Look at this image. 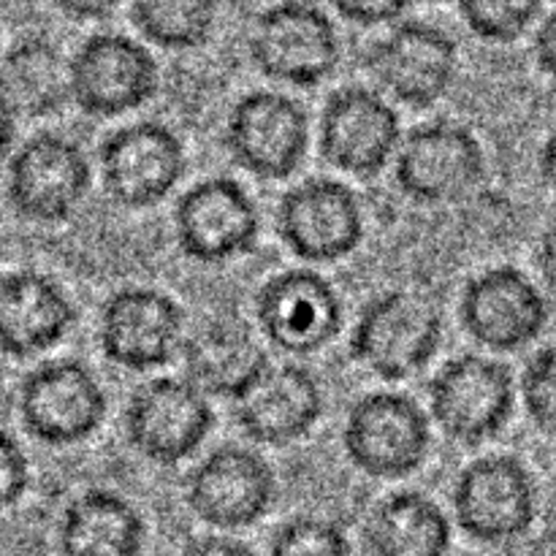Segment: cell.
<instances>
[{"mask_svg": "<svg viewBox=\"0 0 556 556\" xmlns=\"http://www.w3.org/2000/svg\"><path fill=\"white\" fill-rule=\"evenodd\" d=\"M432 427L424 407L400 391H372L353 402L342 427V448L356 470L400 481L427 462Z\"/></svg>", "mask_w": 556, "mask_h": 556, "instance_id": "obj_1", "label": "cell"}, {"mask_svg": "<svg viewBox=\"0 0 556 556\" xmlns=\"http://www.w3.org/2000/svg\"><path fill=\"white\" fill-rule=\"evenodd\" d=\"M250 60L269 79L293 87H315L340 65V33L334 20L315 3L266 5L253 22Z\"/></svg>", "mask_w": 556, "mask_h": 556, "instance_id": "obj_2", "label": "cell"}, {"mask_svg": "<svg viewBox=\"0 0 556 556\" xmlns=\"http://www.w3.org/2000/svg\"><path fill=\"white\" fill-rule=\"evenodd\" d=\"M443 340V318L429 299L413 291L375 296L358 315L351 353L383 380H405L421 372Z\"/></svg>", "mask_w": 556, "mask_h": 556, "instance_id": "obj_3", "label": "cell"}, {"mask_svg": "<svg viewBox=\"0 0 556 556\" xmlns=\"http://www.w3.org/2000/svg\"><path fill=\"white\" fill-rule=\"evenodd\" d=\"M486 155L467 125L432 119L402 136L394 182L416 204H456L481 185Z\"/></svg>", "mask_w": 556, "mask_h": 556, "instance_id": "obj_4", "label": "cell"}, {"mask_svg": "<svg viewBox=\"0 0 556 556\" xmlns=\"http://www.w3.org/2000/svg\"><path fill=\"white\" fill-rule=\"evenodd\" d=\"M516 383L508 364L465 353L445 362L429 380V413L451 440L481 445L508 427Z\"/></svg>", "mask_w": 556, "mask_h": 556, "instance_id": "obj_5", "label": "cell"}, {"mask_svg": "<svg viewBox=\"0 0 556 556\" xmlns=\"http://www.w3.org/2000/svg\"><path fill=\"white\" fill-rule=\"evenodd\" d=\"M462 532L478 543H514L538 519V486L525 462L508 454L472 459L451 494Z\"/></svg>", "mask_w": 556, "mask_h": 556, "instance_id": "obj_6", "label": "cell"}, {"mask_svg": "<svg viewBox=\"0 0 556 556\" xmlns=\"http://www.w3.org/2000/svg\"><path fill=\"white\" fill-rule=\"evenodd\" d=\"M90 179V163L81 147L52 130H41L11 152L5 195L20 217L54 226L79 210Z\"/></svg>", "mask_w": 556, "mask_h": 556, "instance_id": "obj_7", "label": "cell"}, {"mask_svg": "<svg viewBox=\"0 0 556 556\" xmlns=\"http://www.w3.org/2000/svg\"><path fill=\"white\" fill-rule=\"evenodd\" d=\"M106 391L74 358L38 364L20 383L22 427L43 445H76L106 418Z\"/></svg>", "mask_w": 556, "mask_h": 556, "instance_id": "obj_8", "label": "cell"}, {"mask_svg": "<svg viewBox=\"0 0 556 556\" xmlns=\"http://www.w3.org/2000/svg\"><path fill=\"white\" fill-rule=\"evenodd\" d=\"M103 190L125 210L161 204L182 179L188 155L168 125L144 119L112 130L98 147Z\"/></svg>", "mask_w": 556, "mask_h": 556, "instance_id": "obj_9", "label": "cell"}, {"mask_svg": "<svg viewBox=\"0 0 556 556\" xmlns=\"http://www.w3.org/2000/svg\"><path fill=\"white\" fill-rule=\"evenodd\" d=\"M157 90L150 49L123 33H96L68 60L71 101L90 117H119Z\"/></svg>", "mask_w": 556, "mask_h": 556, "instance_id": "obj_10", "label": "cell"}, {"mask_svg": "<svg viewBox=\"0 0 556 556\" xmlns=\"http://www.w3.org/2000/svg\"><path fill=\"white\" fill-rule=\"evenodd\" d=\"M226 147L244 172L261 179H288L309 150V117L286 92L253 90L228 112Z\"/></svg>", "mask_w": 556, "mask_h": 556, "instance_id": "obj_11", "label": "cell"}, {"mask_svg": "<svg viewBox=\"0 0 556 556\" xmlns=\"http://www.w3.org/2000/svg\"><path fill=\"white\" fill-rule=\"evenodd\" d=\"M215 427L210 400L182 378H155L139 386L125 407V434L136 454L161 467L193 456Z\"/></svg>", "mask_w": 556, "mask_h": 556, "instance_id": "obj_12", "label": "cell"}, {"mask_svg": "<svg viewBox=\"0 0 556 556\" xmlns=\"http://www.w3.org/2000/svg\"><path fill=\"white\" fill-rule=\"evenodd\" d=\"M277 233L296 258L334 264L362 244V201L340 179H304L282 195L277 206Z\"/></svg>", "mask_w": 556, "mask_h": 556, "instance_id": "obj_13", "label": "cell"}, {"mask_svg": "<svg viewBox=\"0 0 556 556\" xmlns=\"http://www.w3.org/2000/svg\"><path fill=\"white\" fill-rule=\"evenodd\" d=\"M459 318L478 345L514 353L543 334L548 324V299L519 266H492L465 286Z\"/></svg>", "mask_w": 556, "mask_h": 556, "instance_id": "obj_14", "label": "cell"}, {"mask_svg": "<svg viewBox=\"0 0 556 556\" xmlns=\"http://www.w3.org/2000/svg\"><path fill=\"white\" fill-rule=\"evenodd\" d=\"M255 320L277 351L309 356L337 340L345 309L337 288L324 275L286 269L261 286Z\"/></svg>", "mask_w": 556, "mask_h": 556, "instance_id": "obj_15", "label": "cell"}, {"mask_svg": "<svg viewBox=\"0 0 556 556\" xmlns=\"http://www.w3.org/2000/svg\"><path fill=\"white\" fill-rule=\"evenodd\" d=\"M367 63L378 85L407 106H432L448 96L459 49L448 30L421 20H400L372 43Z\"/></svg>", "mask_w": 556, "mask_h": 556, "instance_id": "obj_16", "label": "cell"}, {"mask_svg": "<svg viewBox=\"0 0 556 556\" xmlns=\"http://www.w3.org/2000/svg\"><path fill=\"white\" fill-rule=\"evenodd\" d=\"M277 497L275 470L255 451L220 445L190 470L185 503L204 525L244 530L269 514Z\"/></svg>", "mask_w": 556, "mask_h": 556, "instance_id": "obj_17", "label": "cell"}, {"mask_svg": "<svg viewBox=\"0 0 556 556\" xmlns=\"http://www.w3.org/2000/svg\"><path fill=\"white\" fill-rule=\"evenodd\" d=\"M402 141L396 109L369 87L348 85L331 92L318 125V147L326 163L353 177L383 172Z\"/></svg>", "mask_w": 556, "mask_h": 556, "instance_id": "obj_18", "label": "cell"}, {"mask_svg": "<svg viewBox=\"0 0 556 556\" xmlns=\"http://www.w3.org/2000/svg\"><path fill=\"white\" fill-rule=\"evenodd\" d=\"M182 337V307L157 288H123L103 302L98 315L103 356L130 372H147L172 362Z\"/></svg>", "mask_w": 556, "mask_h": 556, "instance_id": "obj_19", "label": "cell"}, {"mask_svg": "<svg viewBox=\"0 0 556 556\" xmlns=\"http://www.w3.org/2000/svg\"><path fill=\"white\" fill-rule=\"evenodd\" d=\"M174 231L188 258L199 264H226L250 253L258 242V206L237 179H201L177 199Z\"/></svg>", "mask_w": 556, "mask_h": 556, "instance_id": "obj_20", "label": "cell"}, {"mask_svg": "<svg viewBox=\"0 0 556 556\" xmlns=\"http://www.w3.org/2000/svg\"><path fill=\"white\" fill-rule=\"evenodd\" d=\"M231 405L239 429L250 440L280 448L313 432L324 416V391L302 364L269 362Z\"/></svg>", "mask_w": 556, "mask_h": 556, "instance_id": "obj_21", "label": "cell"}, {"mask_svg": "<svg viewBox=\"0 0 556 556\" xmlns=\"http://www.w3.org/2000/svg\"><path fill=\"white\" fill-rule=\"evenodd\" d=\"M179 351H182L185 383L193 386L206 400L210 396L233 400L269 364V356L258 345L250 324L237 315L206 318L188 337H182Z\"/></svg>", "mask_w": 556, "mask_h": 556, "instance_id": "obj_22", "label": "cell"}, {"mask_svg": "<svg viewBox=\"0 0 556 556\" xmlns=\"http://www.w3.org/2000/svg\"><path fill=\"white\" fill-rule=\"evenodd\" d=\"M76 320V307L60 282L33 269L0 275V351L30 358L58 345Z\"/></svg>", "mask_w": 556, "mask_h": 556, "instance_id": "obj_23", "label": "cell"}, {"mask_svg": "<svg viewBox=\"0 0 556 556\" xmlns=\"http://www.w3.org/2000/svg\"><path fill=\"white\" fill-rule=\"evenodd\" d=\"M58 543L63 556H141L147 525L123 494L90 489L65 505Z\"/></svg>", "mask_w": 556, "mask_h": 556, "instance_id": "obj_24", "label": "cell"}, {"mask_svg": "<svg viewBox=\"0 0 556 556\" xmlns=\"http://www.w3.org/2000/svg\"><path fill=\"white\" fill-rule=\"evenodd\" d=\"M68 92V60L43 36L16 41L0 60V101L14 117H49Z\"/></svg>", "mask_w": 556, "mask_h": 556, "instance_id": "obj_25", "label": "cell"}, {"mask_svg": "<svg viewBox=\"0 0 556 556\" xmlns=\"http://www.w3.org/2000/svg\"><path fill=\"white\" fill-rule=\"evenodd\" d=\"M372 556H448L451 521L421 492H396L378 503L367 521Z\"/></svg>", "mask_w": 556, "mask_h": 556, "instance_id": "obj_26", "label": "cell"}, {"mask_svg": "<svg viewBox=\"0 0 556 556\" xmlns=\"http://www.w3.org/2000/svg\"><path fill=\"white\" fill-rule=\"evenodd\" d=\"M144 41L161 49H199L215 30V5L206 0H139L128 9Z\"/></svg>", "mask_w": 556, "mask_h": 556, "instance_id": "obj_27", "label": "cell"}, {"mask_svg": "<svg viewBox=\"0 0 556 556\" xmlns=\"http://www.w3.org/2000/svg\"><path fill=\"white\" fill-rule=\"evenodd\" d=\"M543 5L538 0H465L459 16L472 36L492 43H514L525 36Z\"/></svg>", "mask_w": 556, "mask_h": 556, "instance_id": "obj_28", "label": "cell"}, {"mask_svg": "<svg viewBox=\"0 0 556 556\" xmlns=\"http://www.w3.org/2000/svg\"><path fill=\"white\" fill-rule=\"evenodd\" d=\"M269 556H351V546L334 521L296 516L275 532Z\"/></svg>", "mask_w": 556, "mask_h": 556, "instance_id": "obj_29", "label": "cell"}, {"mask_svg": "<svg viewBox=\"0 0 556 556\" xmlns=\"http://www.w3.org/2000/svg\"><path fill=\"white\" fill-rule=\"evenodd\" d=\"M556 362L554 348L543 345L527 358L525 372H521V396H525V407L530 413V421L541 429L546 438L554 434L556 421V405H554V389H556Z\"/></svg>", "mask_w": 556, "mask_h": 556, "instance_id": "obj_30", "label": "cell"}, {"mask_svg": "<svg viewBox=\"0 0 556 556\" xmlns=\"http://www.w3.org/2000/svg\"><path fill=\"white\" fill-rule=\"evenodd\" d=\"M30 486V462L25 448L11 432L0 429V510L25 497Z\"/></svg>", "mask_w": 556, "mask_h": 556, "instance_id": "obj_31", "label": "cell"}, {"mask_svg": "<svg viewBox=\"0 0 556 556\" xmlns=\"http://www.w3.org/2000/svg\"><path fill=\"white\" fill-rule=\"evenodd\" d=\"M334 11L353 25L375 27L396 25L400 20H405L410 5L405 0H337Z\"/></svg>", "mask_w": 556, "mask_h": 556, "instance_id": "obj_32", "label": "cell"}, {"mask_svg": "<svg viewBox=\"0 0 556 556\" xmlns=\"http://www.w3.org/2000/svg\"><path fill=\"white\" fill-rule=\"evenodd\" d=\"M532 58L535 65L546 76H554L556 71V9L548 11L541 20V25L535 27V36H532Z\"/></svg>", "mask_w": 556, "mask_h": 556, "instance_id": "obj_33", "label": "cell"}, {"mask_svg": "<svg viewBox=\"0 0 556 556\" xmlns=\"http://www.w3.org/2000/svg\"><path fill=\"white\" fill-rule=\"evenodd\" d=\"M179 556H255V552L244 546L242 541H233V538L204 535L190 541Z\"/></svg>", "mask_w": 556, "mask_h": 556, "instance_id": "obj_34", "label": "cell"}, {"mask_svg": "<svg viewBox=\"0 0 556 556\" xmlns=\"http://www.w3.org/2000/svg\"><path fill=\"white\" fill-rule=\"evenodd\" d=\"M16 141V117L3 101H0V166L11 157Z\"/></svg>", "mask_w": 556, "mask_h": 556, "instance_id": "obj_35", "label": "cell"}, {"mask_svg": "<svg viewBox=\"0 0 556 556\" xmlns=\"http://www.w3.org/2000/svg\"><path fill=\"white\" fill-rule=\"evenodd\" d=\"M58 9L74 20H106L114 14L112 3H76V0H71V3H60Z\"/></svg>", "mask_w": 556, "mask_h": 556, "instance_id": "obj_36", "label": "cell"}, {"mask_svg": "<svg viewBox=\"0 0 556 556\" xmlns=\"http://www.w3.org/2000/svg\"><path fill=\"white\" fill-rule=\"evenodd\" d=\"M514 556H554L552 538H548V535L532 538V541H527L525 546H521Z\"/></svg>", "mask_w": 556, "mask_h": 556, "instance_id": "obj_37", "label": "cell"}, {"mask_svg": "<svg viewBox=\"0 0 556 556\" xmlns=\"http://www.w3.org/2000/svg\"><path fill=\"white\" fill-rule=\"evenodd\" d=\"M538 168H541L543 182L552 185V179H554V139H546V144L541 147V161H538Z\"/></svg>", "mask_w": 556, "mask_h": 556, "instance_id": "obj_38", "label": "cell"}, {"mask_svg": "<svg viewBox=\"0 0 556 556\" xmlns=\"http://www.w3.org/2000/svg\"><path fill=\"white\" fill-rule=\"evenodd\" d=\"M541 264H543V280H546V286H552V280H554V275H552V264H554V237H552V231H546V237H543Z\"/></svg>", "mask_w": 556, "mask_h": 556, "instance_id": "obj_39", "label": "cell"}]
</instances>
